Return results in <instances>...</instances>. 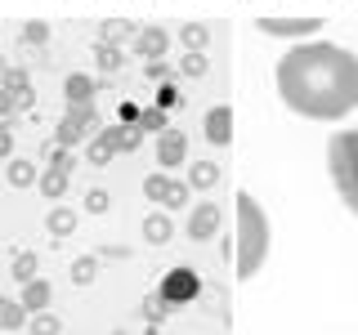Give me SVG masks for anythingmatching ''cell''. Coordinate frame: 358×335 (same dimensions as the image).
<instances>
[{
    "instance_id": "6da1fadb",
    "label": "cell",
    "mask_w": 358,
    "mask_h": 335,
    "mask_svg": "<svg viewBox=\"0 0 358 335\" xmlns=\"http://www.w3.org/2000/svg\"><path fill=\"white\" fill-rule=\"evenodd\" d=\"M278 98L305 121H341L358 107V54L331 40L287 50L273 67Z\"/></svg>"
},
{
    "instance_id": "7a4b0ae2",
    "label": "cell",
    "mask_w": 358,
    "mask_h": 335,
    "mask_svg": "<svg viewBox=\"0 0 358 335\" xmlns=\"http://www.w3.org/2000/svg\"><path fill=\"white\" fill-rule=\"evenodd\" d=\"M238 282H251L255 273L264 268V255H268V219H264V206L255 201L251 193H238Z\"/></svg>"
},
{
    "instance_id": "3957f363",
    "label": "cell",
    "mask_w": 358,
    "mask_h": 335,
    "mask_svg": "<svg viewBox=\"0 0 358 335\" xmlns=\"http://www.w3.org/2000/svg\"><path fill=\"white\" fill-rule=\"evenodd\" d=\"M327 165L336 179V193L345 197L350 215L358 219V130H341L327 143Z\"/></svg>"
},
{
    "instance_id": "277c9868",
    "label": "cell",
    "mask_w": 358,
    "mask_h": 335,
    "mask_svg": "<svg viewBox=\"0 0 358 335\" xmlns=\"http://www.w3.org/2000/svg\"><path fill=\"white\" fill-rule=\"evenodd\" d=\"M197 290H201V282H197L193 268H171V273L162 277V290H157V295H162L166 304H188V299H197Z\"/></svg>"
},
{
    "instance_id": "5b68a950",
    "label": "cell",
    "mask_w": 358,
    "mask_h": 335,
    "mask_svg": "<svg viewBox=\"0 0 358 335\" xmlns=\"http://www.w3.org/2000/svg\"><path fill=\"white\" fill-rule=\"evenodd\" d=\"M255 27H260L264 36L296 40V36H309V31H322V18H260Z\"/></svg>"
},
{
    "instance_id": "8992f818",
    "label": "cell",
    "mask_w": 358,
    "mask_h": 335,
    "mask_svg": "<svg viewBox=\"0 0 358 335\" xmlns=\"http://www.w3.org/2000/svg\"><path fill=\"white\" fill-rule=\"evenodd\" d=\"M220 232V206L215 201H197L193 215H188V237L193 241H210Z\"/></svg>"
},
{
    "instance_id": "52a82bcc",
    "label": "cell",
    "mask_w": 358,
    "mask_h": 335,
    "mask_svg": "<svg viewBox=\"0 0 358 335\" xmlns=\"http://www.w3.org/2000/svg\"><path fill=\"white\" fill-rule=\"evenodd\" d=\"M201 130H206V139L215 143V148H229V143H233V107L215 103L206 112V121H201Z\"/></svg>"
},
{
    "instance_id": "ba28073f",
    "label": "cell",
    "mask_w": 358,
    "mask_h": 335,
    "mask_svg": "<svg viewBox=\"0 0 358 335\" xmlns=\"http://www.w3.org/2000/svg\"><path fill=\"white\" fill-rule=\"evenodd\" d=\"M184 156H188V139H184V130H162V134H157V161H162L166 170L184 165Z\"/></svg>"
},
{
    "instance_id": "9c48e42d",
    "label": "cell",
    "mask_w": 358,
    "mask_h": 335,
    "mask_svg": "<svg viewBox=\"0 0 358 335\" xmlns=\"http://www.w3.org/2000/svg\"><path fill=\"white\" fill-rule=\"evenodd\" d=\"M171 50V31L162 27H139V36H134V54L148 63H162V54Z\"/></svg>"
},
{
    "instance_id": "30bf717a",
    "label": "cell",
    "mask_w": 358,
    "mask_h": 335,
    "mask_svg": "<svg viewBox=\"0 0 358 335\" xmlns=\"http://www.w3.org/2000/svg\"><path fill=\"white\" fill-rule=\"evenodd\" d=\"M130 36H139V27L130 18H103L99 22V45H117L121 50V40H130Z\"/></svg>"
},
{
    "instance_id": "8fae6325",
    "label": "cell",
    "mask_w": 358,
    "mask_h": 335,
    "mask_svg": "<svg viewBox=\"0 0 358 335\" xmlns=\"http://www.w3.org/2000/svg\"><path fill=\"white\" fill-rule=\"evenodd\" d=\"M99 134L112 143V152H134V148H139V139H143L139 126H108V130H99Z\"/></svg>"
},
{
    "instance_id": "7c38bea8",
    "label": "cell",
    "mask_w": 358,
    "mask_h": 335,
    "mask_svg": "<svg viewBox=\"0 0 358 335\" xmlns=\"http://www.w3.org/2000/svg\"><path fill=\"white\" fill-rule=\"evenodd\" d=\"M171 237H175V223H171V215H162V210H157V215L143 219V241H148V246H166Z\"/></svg>"
},
{
    "instance_id": "4fadbf2b",
    "label": "cell",
    "mask_w": 358,
    "mask_h": 335,
    "mask_svg": "<svg viewBox=\"0 0 358 335\" xmlns=\"http://www.w3.org/2000/svg\"><path fill=\"white\" fill-rule=\"evenodd\" d=\"M179 45H184L188 54H206L210 27H206V22H184V27H179Z\"/></svg>"
},
{
    "instance_id": "5bb4252c",
    "label": "cell",
    "mask_w": 358,
    "mask_h": 335,
    "mask_svg": "<svg viewBox=\"0 0 358 335\" xmlns=\"http://www.w3.org/2000/svg\"><path fill=\"white\" fill-rule=\"evenodd\" d=\"M18 304L27 308V313H45V304H50V282H41V277H36V282H27Z\"/></svg>"
},
{
    "instance_id": "9a60e30c",
    "label": "cell",
    "mask_w": 358,
    "mask_h": 335,
    "mask_svg": "<svg viewBox=\"0 0 358 335\" xmlns=\"http://www.w3.org/2000/svg\"><path fill=\"white\" fill-rule=\"evenodd\" d=\"M63 94H67V103H90V98H94V81L81 76V72H72L63 81Z\"/></svg>"
},
{
    "instance_id": "2e32d148",
    "label": "cell",
    "mask_w": 358,
    "mask_h": 335,
    "mask_svg": "<svg viewBox=\"0 0 358 335\" xmlns=\"http://www.w3.org/2000/svg\"><path fill=\"white\" fill-rule=\"evenodd\" d=\"M9 184H14V188H31V184H41L36 161H22V156H14V161H9Z\"/></svg>"
},
{
    "instance_id": "e0dca14e",
    "label": "cell",
    "mask_w": 358,
    "mask_h": 335,
    "mask_svg": "<svg viewBox=\"0 0 358 335\" xmlns=\"http://www.w3.org/2000/svg\"><path fill=\"white\" fill-rule=\"evenodd\" d=\"M45 228H50L54 237H67V232H76V210H67V206L50 210V219H45Z\"/></svg>"
},
{
    "instance_id": "ac0fdd59",
    "label": "cell",
    "mask_w": 358,
    "mask_h": 335,
    "mask_svg": "<svg viewBox=\"0 0 358 335\" xmlns=\"http://www.w3.org/2000/svg\"><path fill=\"white\" fill-rule=\"evenodd\" d=\"M27 322V308L18 299H0V331H18Z\"/></svg>"
},
{
    "instance_id": "d6986e66",
    "label": "cell",
    "mask_w": 358,
    "mask_h": 335,
    "mask_svg": "<svg viewBox=\"0 0 358 335\" xmlns=\"http://www.w3.org/2000/svg\"><path fill=\"white\" fill-rule=\"evenodd\" d=\"M188 184H193V188H215L220 184V165L215 161H197L193 174H188Z\"/></svg>"
},
{
    "instance_id": "ffe728a7",
    "label": "cell",
    "mask_w": 358,
    "mask_h": 335,
    "mask_svg": "<svg viewBox=\"0 0 358 335\" xmlns=\"http://www.w3.org/2000/svg\"><path fill=\"white\" fill-rule=\"evenodd\" d=\"M81 134H85V126H76L72 117H63V121H59V130H54V148H72Z\"/></svg>"
},
{
    "instance_id": "44dd1931",
    "label": "cell",
    "mask_w": 358,
    "mask_h": 335,
    "mask_svg": "<svg viewBox=\"0 0 358 335\" xmlns=\"http://www.w3.org/2000/svg\"><path fill=\"white\" fill-rule=\"evenodd\" d=\"M36 188H41V193H45V197H50V201H59V197L67 193V174H59V170H45Z\"/></svg>"
},
{
    "instance_id": "7402d4cb",
    "label": "cell",
    "mask_w": 358,
    "mask_h": 335,
    "mask_svg": "<svg viewBox=\"0 0 358 335\" xmlns=\"http://www.w3.org/2000/svg\"><path fill=\"white\" fill-rule=\"evenodd\" d=\"M179 72L188 76V81H201V76L210 72V63H206V54H184L179 59Z\"/></svg>"
},
{
    "instance_id": "603a6c76",
    "label": "cell",
    "mask_w": 358,
    "mask_h": 335,
    "mask_svg": "<svg viewBox=\"0 0 358 335\" xmlns=\"http://www.w3.org/2000/svg\"><path fill=\"white\" fill-rule=\"evenodd\" d=\"M67 117H72L76 126H85V130H99V112H94V103H67Z\"/></svg>"
},
{
    "instance_id": "cb8c5ba5",
    "label": "cell",
    "mask_w": 358,
    "mask_h": 335,
    "mask_svg": "<svg viewBox=\"0 0 358 335\" xmlns=\"http://www.w3.org/2000/svg\"><path fill=\"white\" fill-rule=\"evenodd\" d=\"M94 273H99V260H94V255H81V260L72 264V282L76 286H90V282H94Z\"/></svg>"
},
{
    "instance_id": "d4e9b609",
    "label": "cell",
    "mask_w": 358,
    "mask_h": 335,
    "mask_svg": "<svg viewBox=\"0 0 358 335\" xmlns=\"http://www.w3.org/2000/svg\"><path fill=\"white\" fill-rule=\"evenodd\" d=\"M139 130H143V134H162V130H171V126H166V112H162V107H143Z\"/></svg>"
},
{
    "instance_id": "484cf974",
    "label": "cell",
    "mask_w": 358,
    "mask_h": 335,
    "mask_svg": "<svg viewBox=\"0 0 358 335\" xmlns=\"http://www.w3.org/2000/svg\"><path fill=\"white\" fill-rule=\"evenodd\" d=\"M94 63L103 67V72H117V67H121V50H117V45H94Z\"/></svg>"
},
{
    "instance_id": "4316f807",
    "label": "cell",
    "mask_w": 358,
    "mask_h": 335,
    "mask_svg": "<svg viewBox=\"0 0 358 335\" xmlns=\"http://www.w3.org/2000/svg\"><path fill=\"white\" fill-rule=\"evenodd\" d=\"M166 188H171V174H148L143 179V197L148 201H166Z\"/></svg>"
},
{
    "instance_id": "83f0119b",
    "label": "cell",
    "mask_w": 358,
    "mask_h": 335,
    "mask_svg": "<svg viewBox=\"0 0 358 335\" xmlns=\"http://www.w3.org/2000/svg\"><path fill=\"white\" fill-rule=\"evenodd\" d=\"M166 210H184L188 206V184H179V179H171V188H166Z\"/></svg>"
},
{
    "instance_id": "f1b7e54d",
    "label": "cell",
    "mask_w": 358,
    "mask_h": 335,
    "mask_svg": "<svg viewBox=\"0 0 358 335\" xmlns=\"http://www.w3.org/2000/svg\"><path fill=\"white\" fill-rule=\"evenodd\" d=\"M14 277H18L22 286H27V282H36V255H31V251L14 260Z\"/></svg>"
},
{
    "instance_id": "f546056e",
    "label": "cell",
    "mask_w": 358,
    "mask_h": 335,
    "mask_svg": "<svg viewBox=\"0 0 358 335\" xmlns=\"http://www.w3.org/2000/svg\"><path fill=\"white\" fill-rule=\"evenodd\" d=\"M85 156H90V165H108V161H112L117 152H112V143L103 139V134H99V139L90 143V152H85Z\"/></svg>"
},
{
    "instance_id": "4dcf8cb0",
    "label": "cell",
    "mask_w": 358,
    "mask_h": 335,
    "mask_svg": "<svg viewBox=\"0 0 358 335\" xmlns=\"http://www.w3.org/2000/svg\"><path fill=\"white\" fill-rule=\"evenodd\" d=\"M50 40V27L36 18V22H22V45H45Z\"/></svg>"
},
{
    "instance_id": "1f68e13d",
    "label": "cell",
    "mask_w": 358,
    "mask_h": 335,
    "mask_svg": "<svg viewBox=\"0 0 358 335\" xmlns=\"http://www.w3.org/2000/svg\"><path fill=\"white\" fill-rule=\"evenodd\" d=\"M0 89H9V94H22V89H31V85H27V72H22V67H9L5 81H0Z\"/></svg>"
},
{
    "instance_id": "d6a6232c",
    "label": "cell",
    "mask_w": 358,
    "mask_h": 335,
    "mask_svg": "<svg viewBox=\"0 0 358 335\" xmlns=\"http://www.w3.org/2000/svg\"><path fill=\"white\" fill-rule=\"evenodd\" d=\"M72 165H76L72 148H54V152H50V170H59V174H72Z\"/></svg>"
},
{
    "instance_id": "836d02e7",
    "label": "cell",
    "mask_w": 358,
    "mask_h": 335,
    "mask_svg": "<svg viewBox=\"0 0 358 335\" xmlns=\"http://www.w3.org/2000/svg\"><path fill=\"white\" fill-rule=\"evenodd\" d=\"M31 331H36V335H59V331H63V322H59V318H50V313H36V318H31Z\"/></svg>"
},
{
    "instance_id": "e575fe53",
    "label": "cell",
    "mask_w": 358,
    "mask_h": 335,
    "mask_svg": "<svg viewBox=\"0 0 358 335\" xmlns=\"http://www.w3.org/2000/svg\"><path fill=\"white\" fill-rule=\"evenodd\" d=\"M85 210H94V215L108 210V193H103V188H90V193H85Z\"/></svg>"
},
{
    "instance_id": "d590c367",
    "label": "cell",
    "mask_w": 358,
    "mask_h": 335,
    "mask_svg": "<svg viewBox=\"0 0 358 335\" xmlns=\"http://www.w3.org/2000/svg\"><path fill=\"white\" fill-rule=\"evenodd\" d=\"M14 112H18V98L9 94V89H0V121H9Z\"/></svg>"
},
{
    "instance_id": "8d00e7d4",
    "label": "cell",
    "mask_w": 358,
    "mask_h": 335,
    "mask_svg": "<svg viewBox=\"0 0 358 335\" xmlns=\"http://www.w3.org/2000/svg\"><path fill=\"white\" fill-rule=\"evenodd\" d=\"M148 76H152V81H162V85H175V72H171L166 63H152V67H148Z\"/></svg>"
},
{
    "instance_id": "74e56055",
    "label": "cell",
    "mask_w": 358,
    "mask_h": 335,
    "mask_svg": "<svg viewBox=\"0 0 358 335\" xmlns=\"http://www.w3.org/2000/svg\"><path fill=\"white\" fill-rule=\"evenodd\" d=\"M166 308H171V304H166V299L162 295H152V299H143V313H148V318H162V313Z\"/></svg>"
},
{
    "instance_id": "f35d334b",
    "label": "cell",
    "mask_w": 358,
    "mask_h": 335,
    "mask_svg": "<svg viewBox=\"0 0 358 335\" xmlns=\"http://www.w3.org/2000/svg\"><path fill=\"white\" fill-rule=\"evenodd\" d=\"M157 107H175V85H162V94H157Z\"/></svg>"
},
{
    "instance_id": "ab89813d",
    "label": "cell",
    "mask_w": 358,
    "mask_h": 335,
    "mask_svg": "<svg viewBox=\"0 0 358 335\" xmlns=\"http://www.w3.org/2000/svg\"><path fill=\"white\" fill-rule=\"evenodd\" d=\"M0 156H14V134L0 126Z\"/></svg>"
},
{
    "instance_id": "60d3db41",
    "label": "cell",
    "mask_w": 358,
    "mask_h": 335,
    "mask_svg": "<svg viewBox=\"0 0 358 335\" xmlns=\"http://www.w3.org/2000/svg\"><path fill=\"white\" fill-rule=\"evenodd\" d=\"M5 72H9V67H5V59H0V81H5Z\"/></svg>"
},
{
    "instance_id": "b9f144b4",
    "label": "cell",
    "mask_w": 358,
    "mask_h": 335,
    "mask_svg": "<svg viewBox=\"0 0 358 335\" xmlns=\"http://www.w3.org/2000/svg\"><path fill=\"white\" fill-rule=\"evenodd\" d=\"M117 335H121V331H117Z\"/></svg>"
}]
</instances>
